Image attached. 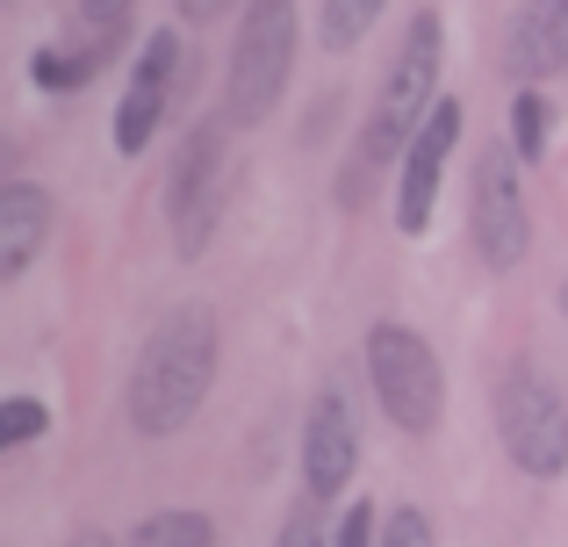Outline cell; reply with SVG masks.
<instances>
[{
  "instance_id": "obj_5",
  "label": "cell",
  "mask_w": 568,
  "mask_h": 547,
  "mask_svg": "<svg viewBox=\"0 0 568 547\" xmlns=\"http://www.w3.org/2000/svg\"><path fill=\"white\" fill-rule=\"evenodd\" d=\"M497 439H504V454L540 483H555L568 468V411H561V389L540 367L518 361L511 375L497 382Z\"/></svg>"
},
{
  "instance_id": "obj_4",
  "label": "cell",
  "mask_w": 568,
  "mask_h": 547,
  "mask_svg": "<svg viewBox=\"0 0 568 547\" xmlns=\"http://www.w3.org/2000/svg\"><path fill=\"white\" fill-rule=\"evenodd\" d=\"M367 375H375L382 411L403 425V433L425 439L446 411V375H439V353H432L425 332L410 324H375L367 332Z\"/></svg>"
},
{
  "instance_id": "obj_18",
  "label": "cell",
  "mask_w": 568,
  "mask_h": 547,
  "mask_svg": "<svg viewBox=\"0 0 568 547\" xmlns=\"http://www.w3.org/2000/svg\"><path fill=\"white\" fill-rule=\"evenodd\" d=\"M274 547H332V534H324V519H317V497H310V505H295L288 519H281V540Z\"/></svg>"
},
{
  "instance_id": "obj_23",
  "label": "cell",
  "mask_w": 568,
  "mask_h": 547,
  "mask_svg": "<svg viewBox=\"0 0 568 547\" xmlns=\"http://www.w3.org/2000/svg\"><path fill=\"white\" fill-rule=\"evenodd\" d=\"M72 547H115V540H109V534H80Z\"/></svg>"
},
{
  "instance_id": "obj_16",
  "label": "cell",
  "mask_w": 568,
  "mask_h": 547,
  "mask_svg": "<svg viewBox=\"0 0 568 547\" xmlns=\"http://www.w3.org/2000/svg\"><path fill=\"white\" fill-rule=\"evenodd\" d=\"M43 425H51V411H43L37 396H8V404H0V454H8V447H29Z\"/></svg>"
},
{
  "instance_id": "obj_6",
  "label": "cell",
  "mask_w": 568,
  "mask_h": 547,
  "mask_svg": "<svg viewBox=\"0 0 568 547\" xmlns=\"http://www.w3.org/2000/svg\"><path fill=\"white\" fill-rule=\"evenodd\" d=\"M468 231H475V253L489 267H518L532 239V216H526V188H518V152L511 144H489L475 159V202H468Z\"/></svg>"
},
{
  "instance_id": "obj_19",
  "label": "cell",
  "mask_w": 568,
  "mask_h": 547,
  "mask_svg": "<svg viewBox=\"0 0 568 547\" xmlns=\"http://www.w3.org/2000/svg\"><path fill=\"white\" fill-rule=\"evenodd\" d=\"M375 547H439V540H432V519H425V511L403 505L396 519H388V534H375Z\"/></svg>"
},
{
  "instance_id": "obj_10",
  "label": "cell",
  "mask_w": 568,
  "mask_h": 547,
  "mask_svg": "<svg viewBox=\"0 0 568 547\" xmlns=\"http://www.w3.org/2000/svg\"><path fill=\"white\" fill-rule=\"evenodd\" d=\"M173 72H181V29H159L138 51L130 87H123V101H115V152H144V144H152L159 115H166V101H173Z\"/></svg>"
},
{
  "instance_id": "obj_22",
  "label": "cell",
  "mask_w": 568,
  "mask_h": 547,
  "mask_svg": "<svg viewBox=\"0 0 568 547\" xmlns=\"http://www.w3.org/2000/svg\"><path fill=\"white\" fill-rule=\"evenodd\" d=\"M223 8H237V0H181V14H187V22H216Z\"/></svg>"
},
{
  "instance_id": "obj_9",
  "label": "cell",
  "mask_w": 568,
  "mask_h": 547,
  "mask_svg": "<svg viewBox=\"0 0 568 547\" xmlns=\"http://www.w3.org/2000/svg\"><path fill=\"white\" fill-rule=\"evenodd\" d=\"M353 468H361V425H353L346 389H324L317 404H310V425H303V483H310V497H317V505L346 497Z\"/></svg>"
},
{
  "instance_id": "obj_7",
  "label": "cell",
  "mask_w": 568,
  "mask_h": 547,
  "mask_svg": "<svg viewBox=\"0 0 568 547\" xmlns=\"http://www.w3.org/2000/svg\"><path fill=\"white\" fill-rule=\"evenodd\" d=\"M173 195H166V210H173V245L194 260V253H209V239H216V216H223V123H194L187 130V144H181V159H173Z\"/></svg>"
},
{
  "instance_id": "obj_8",
  "label": "cell",
  "mask_w": 568,
  "mask_h": 547,
  "mask_svg": "<svg viewBox=\"0 0 568 547\" xmlns=\"http://www.w3.org/2000/svg\"><path fill=\"white\" fill-rule=\"evenodd\" d=\"M460 138V101H432V115L417 123V138L403 144V188H396V231L417 239L432 224V202H439V173L454 159Z\"/></svg>"
},
{
  "instance_id": "obj_17",
  "label": "cell",
  "mask_w": 568,
  "mask_h": 547,
  "mask_svg": "<svg viewBox=\"0 0 568 547\" xmlns=\"http://www.w3.org/2000/svg\"><path fill=\"white\" fill-rule=\"evenodd\" d=\"M94 58L101 51H37V87H51V94L58 87H80L94 72Z\"/></svg>"
},
{
  "instance_id": "obj_3",
  "label": "cell",
  "mask_w": 568,
  "mask_h": 547,
  "mask_svg": "<svg viewBox=\"0 0 568 547\" xmlns=\"http://www.w3.org/2000/svg\"><path fill=\"white\" fill-rule=\"evenodd\" d=\"M295 72V0H252L237 14V43H231V123L237 130H260L274 115L281 87Z\"/></svg>"
},
{
  "instance_id": "obj_11",
  "label": "cell",
  "mask_w": 568,
  "mask_h": 547,
  "mask_svg": "<svg viewBox=\"0 0 568 547\" xmlns=\"http://www.w3.org/2000/svg\"><path fill=\"white\" fill-rule=\"evenodd\" d=\"M504 65H511L526 87L568 65V0H518L511 37H504Z\"/></svg>"
},
{
  "instance_id": "obj_13",
  "label": "cell",
  "mask_w": 568,
  "mask_h": 547,
  "mask_svg": "<svg viewBox=\"0 0 568 547\" xmlns=\"http://www.w3.org/2000/svg\"><path fill=\"white\" fill-rule=\"evenodd\" d=\"M130 547H216V526L202 511H152Z\"/></svg>"
},
{
  "instance_id": "obj_15",
  "label": "cell",
  "mask_w": 568,
  "mask_h": 547,
  "mask_svg": "<svg viewBox=\"0 0 568 547\" xmlns=\"http://www.w3.org/2000/svg\"><path fill=\"white\" fill-rule=\"evenodd\" d=\"M375 14H382V0H324V43H332V51H353Z\"/></svg>"
},
{
  "instance_id": "obj_20",
  "label": "cell",
  "mask_w": 568,
  "mask_h": 547,
  "mask_svg": "<svg viewBox=\"0 0 568 547\" xmlns=\"http://www.w3.org/2000/svg\"><path fill=\"white\" fill-rule=\"evenodd\" d=\"M332 547H375V505H367V497H353V511L338 519Z\"/></svg>"
},
{
  "instance_id": "obj_12",
  "label": "cell",
  "mask_w": 568,
  "mask_h": 547,
  "mask_svg": "<svg viewBox=\"0 0 568 547\" xmlns=\"http://www.w3.org/2000/svg\"><path fill=\"white\" fill-rule=\"evenodd\" d=\"M51 239V195L37 181H8L0 188V281H14Z\"/></svg>"
},
{
  "instance_id": "obj_1",
  "label": "cell",
  "mask_w": 568,
  "mask_h": 547,
  "mask_svg": "<svg viewBox=\"0 0 568 547\" xmlns=\"http://www.w3.org/2000/svg\"><path fill=\"white\" fill-rule=\"evenodd\" d=\"M209 382H216V317L209 303H181L173 317H159V332L144 338L138 367H130V425L144 439H166L202 411Z\"/></svg>"
},
{
  "instance_id": "obj_14",
  "label": "cell",
  "mask_w": 568,
  "mask_h": 547,
  "mask_svg": "<svg viewBox=\"0 0 568 547\" xmlns=\"http://www.w3.org/2000/svg\"><path fill=\"white\" fill-rule=\"evenodd\" d=\"M511 152H526V159L547 152V101H540V87H518L511 94Z\"/></svg>"
},
{
  "instance_id": "obj_21",
  "label": "cell",
  "mask_w": 568,
  "mask_h": 547,
  "mask_svg": "<svg viewBox=\"0 0 568 547\" xmlns=\"http://www.w3.org/2000/svg\"><path fill=\"white\" fill-rule=\"evenodd\" d=\"M80 14H87L94 29H115V22L130 14V0H80Z\"/></svg>"
},
{
  "instance_id": "obj_2",
  "label": "cell",
  "mask_w": 568,
  "mask_h": 547,
  "mask_svg": "<svg viewBox=\"0 0 568 547\" xmlns=\"http://www.w3.org/2000/svg\"><path fill=\"white\" fill-rule=\"evenodd\" d=\"M432 94H439V14L417 8L410 29H403V43H396V65H388L375 109H367L361 152H353L346 173H338V202H346V210H361L367 188H375V173L388 159H403V144H410L417 123L432 115Z\"/></svg>"
}]
</instances>
